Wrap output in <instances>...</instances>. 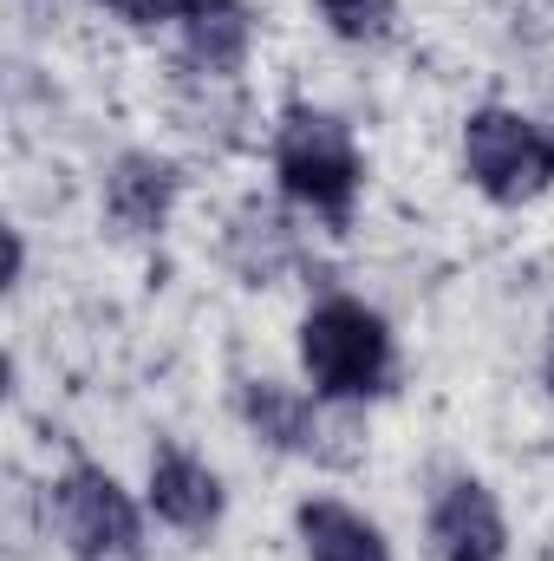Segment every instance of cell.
Wrapping results in <instances>:
<instances>
[{
    "mask_svg": "<svg viewBox=\"0 0 554 561\" xmlns=\"http://www.w3.org/2000/svg\"><path fill=\"white\" fill-rule=\"evenodd\" d=\"M176 33H183V53L196 72L229 79V72H242V59L255 46V13L242 0H176Z\"/></svg>",
    "mask_w": 554,
    "mask_h": 561,
    "instance_id": "obj_9",
    "label": "cell"
},
{
    "mask_svg": "<svg viewBox=\"0 0 554 561\" xmlns=\"http://www.w3.org/2000/svg\"><path fill=\"white\" fill-rule=\"evenodd\" d=\"M222 255H229V268L249 280V287H275L280 268H287L300 249H293V229H287L280 209H268V203H242L235 222H229Z\"/></svg>",
    "mask_w": 554,
    "mask_h": 561,
    "instance_id": "obj_11",
    "label": "cell"
},
{
    "mask_svg": "<svg viewBox=\"0 0 554 561\" xmlns=\"http://www.w3.org/2000/svg\"><path fill=\"white\" fill-rule=\"evenodd\" d=\"M300 366H307V379H313L320 399L359 405V399H372V392L392 386V366H399L392 327L366 300L333 294V300H320L300 320Z\"/></svg>",
    "mask_w": 554,
    "mask_h": 561,
    "instance_id": "obj_1",
    "label": "cell"
},
{
    "mask_svg": "<svg viewBox=\"0 0 554 561\" xmlns=\"http://www.w3.org/2000/svg\"><path fill=\"white\" fill-rule=\"evenodd\" d=\"M99 7H112V13H118V20H131V26L176 20V0H99Z\"/></svg>",
    "mask_w": 554,
    "mask_h": 561,
    "instance_id": "obj_13",
    "label": "cell"
},
{
    "mask_svg": "<svg viewBox=\"0 0 554 561\" xmlns=\"http://www.w3.org/2000/svg\"><path fill=\"white\" fill-rule=\"evenodd\" d=\"M46 523L72 561H138L143 549L131 490L99 463H72L46 483Z\"/></svg>",
    "mask_w": 554,
    "mask_h": 561,
    "instance_id": "obj_4",
    "label": "cell"
},
{
    "mask_svg": "<svg viewBox=\"0 0 554 561\" xmlns=\"http://www.w3.org/2000/svg\"><path fill=\"white\" fill-rule=\"evenodd\" d=\"M275 176L300 209H313L320 222L346 229V222H353V203H359V183H366V163H359V144L346 131V118L313 112V105L280 112Z\"/></svg>",
    "mask_w": 554,
    "mask_h": 561,
    "instance_id": "obj_2",
    "label": "cell"
},
{
    "mask_svg": "<svg viewBox=\"0 0 554 561\" xmlns=\"http://www.w3.org/2000/svg\"><path fill=\"white\" fill-rule=\"evenodd\" d=\"M176 196H183L176 163H163V157H150V150H125V157L105 170V216H112L118 236H163Z\"/></svg>",
    "mask_w": 554,
    "mask_h": 561,
    "instance_id": "obj_7",
    "label": "cell"
},
{
    "mask_svg": "<svg viewBox=\"0 0 554 561\" xmlns=\"http://www.w3.org/2000/svg\"><path fill=\"white\" fill-rule=\"evenodd\" d=\"M293 529H300V549L307 561H392L379 523H366L359 510L333 503V496H313L293 510Z\"/></svg>",
    "mask_w": 554,
    "mask_h": 561,
    "instance_id": "obj_10",
    "label": "cell"
},
{
    "mask_svg": "<svg viewBox=\"0 0 554 561\" xmlns=\"http://www.w3.org/2000/svg\"><path fill=\"white\" fill-rule=\"evenodd\" d=\"M549 392H554V359H549Z\"/></svg>",
    "mask_w": 554,
    "mask_h": 561,
    "instance_id": "obj_14",
    "label": "cell"
},
{
    "mask_svg": "<svg viewBox=\"0 0 554 561\" xmlns=\"http://www.w3.org/2000/svg\"><path fill=\"white\" fill-rule=\"evenodd\" d=\"M424 542H430V561H503L509 556V523H503V503L489 496V483H476V477L443 483L437 503H430Z\"/></svg>",
    "mask_w": 554,
    "mask_h": 561,
    "instance_id": "obj_6",
    "label": "cell"
},
{
    "mask_svg": "<svg viewBox=\"0 0 554 561\" xmlns=\"http://www.w3.org/2000/svg\"><path fill=\"white\" fill-rule=\"evenodd\" d=\"M150 510H157V523H170V529H183V536H209V529L222 523L229 496H222V477H216L203 457L163 444V450L150 457Z\"/></svg>",
    "mask_w": 554,
    "mask_h": 561,
    "instance_id": "obj_8",
    "label": "cell"
},
{
    "mask_svg": "<svg viewBox=\"0 0 554 561\" xmlns=\"http://www.w3.org/2000/svg\"><path fill=\"white\" fill-rule=\"evenodd\" d=\"M242 419L249 431L268 444V450H287V457H313L326 470H346L366 457V424L346 399H307L280 379H249L242 386Z\"/></svg>",
    "mask_w": 554,
    "mask_h": 561,
    "instance_id": "obj_3",
    "label": "cell"
},
{
    "mask_svg": "<svg viewBox=\"0 0 554 561\" xmlns=\"http://www.w3.org/2000/svg\"><path fill=\"white\" fill-rule=\"evenodd\" d=\"M463 170L489 203L522 209L554 183V138L509 105H483L463 125Z\"/></svg>",
    "mask_w": 554,
    "mask_h": 561,
    "instance_id": "obj_5",
    "label": "cell"
},
{
    "mask_svg": "<svg viewBox=\"0 0 554 561\" xmlns=\"http://www.w3.org/2000/svg\"><path fill=\"white\" fill-rule=\"evenodd\" d=\"M313 7L346 46H379L399 26V0H313Z\"/></svg>",
    "mask_w": 554,
    "mask_h": 561,
    "instance_id": "obj_12",
    "label": "cell"
}]
</instances>
